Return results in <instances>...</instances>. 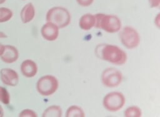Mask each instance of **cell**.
I'll use <instances>...</instances> for the list:
<instances>
[{"label": "cell", "mask_w": 160, "mask_h": 117, "mask_svg": "<svg viewBox=\"0 0 160 117\" xmlns=\"http://www.w3.org/2000/svg\"><path fill=\"white\" fill-rule=\"evenodd\" d=\"M101 57L103 60L116 65L124 64L127 61L126 53L112 44H106L101 48Z\"/></svg>", "instance_id": "obj_1"}, {"label": "cell", "mask_w": 160, "mask_h": 117, "mask_svg": "<svg viewBox=\"0 0 160 117\" xmlns=\"http://www.w3.org/2000/svg\"><path fill=\"white\" fill-rule=\"evenodd\" d=\"M95 26L109 33L118 32L121 28V21L116 15L105 14L102 13L95 15Z\"/></svg>", "instance_id": "obj_2"}, {"label": "cell", "mask_w": 160, "mask_h": 117, "mask_svg": "<svg viewBox=\"0 0 160 117\" xmlns=\"http://www.w3.org/2000/svg\"><path fill=\"white\" fill-rule=\"evenodd\" d=\"M71 16L69 11L63 7L56 6L48 10L46 16L47 22L56 25L59 28H63L68 26L71 22Z\"/></svg>", "instance_id": "obj_3"}, {"label": "cell", "mask_w": 160, "mask_h": 117, "mask_svg": "<svg viewBox=\"0 0 160 117\" xmlns=\"http://www.w3.org/2000/svg\"><path fill=\"white\" fill-rule=\"evenodd\" d=\"M59 82L52 75H45L40 78L36 83L38 92L42 96H49L54 94L58 89Z\"/></svg>", "instance_id": "obj_4"}, {"label": "cell", "mask_w": 160, "mask_h": 117, "mask_svg": "<svg viewBox=\"0 0 160 117\" xmlns=\"http://www.w3.org/2000/svg\"><path fill=\"white\" fill-rule=\"evenodd\" d=\"M126 102L122 93L113 91L108 93L103 98L102 104L105 109L109 111H117L121 109Z\"/></svg>", "instance_id": "obj_5"}, {"label": "cell", "mask_w": 160, "mask_h": 117, "mask_svg": "<svg viewBox=\"0 0 160 117\" xmlns=\"http://www.w3.org/2000/svg\"><path fill=\"white\" fill-rule=\"evenodd\" d=\"M119 37L122 44L128 49L136 48L140 43V37L138 32L131 26L123 28L120 32Z\"/></svg>", "instance_id": "obj_6"}, {"label": "cell", "mask_w": 160, "mask_h": 117, "mask_svg": "<svg viewBox=\"0 0 160 117\" xmlns=\"http://www.w3.org/2000/svg\"><path fill=\"white\" fill-rule=\"evenodd\" d=\"M122 80V73L117 69L109 68L104 69L101 75L102 84L109 88H114L119 86Z\"/></svg>", "instance_id": "obj_7"}, {"label": "cell", "mask_w": 160, "mask_h": 117, "mask_svg": "<svg viewBox=\"0 0 160 117\" xmlns=\"http://www.w3.org/2000/svg\"><path fill=\"white\" fill-rule=\"evenodd\" d=\"M0 78L2 83L9 86H16L19 80L18 73L11 68H2L0 70Z\"/></svg>", "instance_id": "obj_8"}, {"label": "cell", "mask_w": 160, "mask_h": 117, "mask_svg": "<svg viewBox=\"0 0 160 117\" xmlns=\"http://www.w3.org/2000/svg\"><path fill=\"white\" fill-rule=\"evenodd\" d=\"M41 33L44 39L49 41H53L59 36V28L52 23L47 22L42 26Z\"/></svg>", "instance_id": "obj_9"}, {"label": "cell", "mask_w": 160, "mask_h": 117, "mask_svg": "<svg viewBox=\"0 0 160 117\" xmlns=\"http://www.w3.org/2000/svg\"><path fill=\"white\" fill-rule=\"evenodd\" d=\"M0 57L1 60L5 63H13L19 58V51L15 46L7 44L4 46L3 51Z\"/></svg>", "instance_id": "obj_10"}, {"label": "cell", "mask_w": 160, "mask_h": 117, "mask_svg": "<svg viewBox=\"0 0 160 117\" xmlns=\"http://www.w3.org/2000/svg\"><path fill=\"white\" fill-rule=\"evenodd\" d=\"M21 71L24 76L32 78L37 74L38 66L32 59H26L21 63Z\"/></svg>", "instance_id": "obj_11"}, {"label": "cell", "mask_w": 160, "mask_h": 117, "mask_svg": "<svg viewBox=\"0 0 160 117\" xmlns=\"http://www.w3.org/2000/svg\"><path fill=\"white\" fill-rule=\"evenodd\" d=\"M35 8L32 3H29L26 4L21 9L20 17L23 23H28L31 22L35 16Z\"/></svg>", "instance_id": "obj_12"}, {"label": "cell", "mask_w": 160, "mask_h": 117, "mask_svg": "<svg viewBox=\"0 0 160 117\" xmlns=\"http://www.w3.org/2000/svg\"><path fill=\"white\" fill-rule=\"evenodd\" d=\"M96 18L95 15L87 13L82 15L79 20V26L81 29L84 31L90 30L95 26Z\"/></svg>", "instance_id": "obj_13"}, {"label": "cell", "mask_w": 160, "mask_h": 117, "mask_svg": "<svg viewBox=\"0 0 160 117\" xmlns=\"http://www.w3.org/2000/svg\"><path fill=\"white\" fill-rule=\"evenodd\" d=\"M43 117H59L62 116V109L61 108L57 105H52L47 108L43 112L42 115Z\"/></svg>", "instance_id": "obj_14"}, {"label": "cell", "mask_w": 160, "mask_h": 117, "mask_svg": "<svg viewBox=\"0 0 160 117\" xmlns=\"http://www.w3.org/2000/svg\"><path fill=\"white\" fill-rule=\"evenodd\" d=\"M66 116L67 117H84L85 116V113L81 107L77 105H72L67 109Z\"/></svg>", "instance_id": "obj_15"}, {"label": "cell", "mask_w": 160, "mask_h": 117, "mask_svg": "<svg viewBox=\"0 0 160 117\" xmlns=\"http://www.w3.org/2000/svg\"><path fill=\"white\" fill-rule=\"evenodd\" d=\"M124 116L126 117H140L142 112L141 109L136 106H132L128 108L124 111Z\"/></svg>", "instance_id": "obj_16"}, {"label": "cell", "mask_w": 160, "mask_h": 117, "mask_svg": "<svg viewBox=\"0 0 160 117\" xmlns=\"http://www.w3.org/2000/svg\"><path fill=\"white\" fill-rule=\"evenodd\" d=\"M12 11L7 8H0V23L8 21L12 17Z\"/></svg>", "instance_id": "obj_17"}, {"label": "cell", "mask_w": 160, "mask_h": 117, "mask_svg": "<svg viewBox=\"0 0 160 117\" xmlns=\"http://www.w3.org/2000/svg\"><path fill=\"white\" fill-rule=\"evenodd\" d=\"M10 94L6 88L0 86V102L7 105L10 103Z\"/></svg>", "instance_id": "obj_18"}, {"label": "cell", "mask_w": 160, "mask_h": 117, "mask_svg": "<svg viewBox=\"0 0 160 117\" xmlns=\"http://www.w3.org/2000/svg\"><path fill=\"white\" fill-rule=\"evenodd\" d=\"M20 117H36L37 114L32 109H23L19 114Z\"/></svg>", "instance_id": "obj_19"}, {"label": "cell", "mask_w": 160, "mask_h": 117, "mask_svg": "<svg viewBox=\"0 0 160 117\" xmlns=\"http://www.w3.org/2000/svg\"><path fill=\"white\" fill-rule=\"evenodd\" d=\"M76 1L79 5L83 7H88L92 4L94 0H76Z\"/></svg>", "instance_id": "obj_20"}, {"label": "cell", "mask_w": 160, "mask_h": 117, "mask_svg": "<svg viewBox=\"0 0 160 117\" xmlns=\"http://www.w3.org/2000/svg\"><path fill=\"white\" fill-rule=\"evenodd\" d=\"M151 8H158L160 4V0H148Z\"/></svg>", "instance_id": "obj_21"}, {"label": "cell", "mask_w": 160, "mask_h": 117, "mask_svg": "<svg viewBox=\"0 0 160 117\" xmlns=\"http://www.w3.org/2000/svg\"><path fill=\"white\" fill-rule=\"evenodd\" d=\"M154 23H155V24H156V26H158V27H159V14H158V15H157V16L155 18V19H154Z\"/></svg>", "instance_id": "obj_22"}, {"label": "cell", "mask_w": 160, "mask_h": 117, "mask_svg": "<svg viewBox=\"0 0 160 117\" xmlns=\"http://www.w3.org/2000/svg\"><path fill=\"white\" fill-rule=\"evenodd\" d=\"M4 116V109L0 105V117H2Z\"/></svg>", "instance_id": "obj_23"}, {"label": "cell", "mask_w": 160, "mask_h": 117, "mask_svg": "<svg viewBox=\"0 0 160 117\" xmlns=\"http://www.w3.org/2000/svg\"><path fill=\"white\" fill-rule=\"evenodd\" d=\"M3 49H4V45L2 44L1 43H0V56L1 55L2 51H3Z\"/></svg>", "instance_id": "obj_24"}, {"label": "cell", "mask_w": 160, "mask_h": 117, "mask_svg": "<svg viewBox=\"0 0 160 117\" xmlns=\"http://www.w3.org/2000/svg\"><path fill=\"white\" fill-rule=\"evenodd\" d=\"M5 37H6V34L2 32H0V38H5Z\"/></svg>", "instance_id": "obj_25"}, {"label": "cell", "mask_w": 160, "mask_h": 117, "mask_svg": "<svg viewBox=\"0 0 160 117\" xmlns=\"http://www.w3.org/2000/svg\"><path fill=\"white\" fill-rule=\"evenodd\" d=\"M6 0H0V4H2L6 2Z\"/></svg>", "instance_id": "obj_26"}, {"label": "cell", "mask_w": 160, "mask_h": 117, "mask_svg": "<svg viewBox=\"0 0 160 117\" xmlns=\"http://www.w3.org/2000/svg\"><path fill=\"white\" fill-rule=\"evenodd\" d=\"M23 1H25V0H23Z\"/></svg>", "instance_id": "obj_27"}]
</instances>
